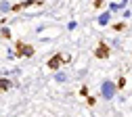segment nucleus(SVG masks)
I'll return each mask as SVG.
<instances>
[{
	"label": "nucleus",
	"mask_w": 132,
	"mask_h": 117,
	"mask_svg": "<svg viewBox=\"0 0 132 117\" xmlns=\"http://www.w3.org/2000/svg\"><path fill=\"white\" fill-rule=\"evenodd\" d=\"M115 94H118V84L111 82V79H105V82L101 84V96H103L105 100H113Z\"/></svg>",
	"instance_id": "obj_1"
},
{
	"label": "nucleus",
	"mask_w": 132,
	"mask_h": 117,
	"mask_svg": "<svg viewBox=\"0 0 132 117\" xmlns=\"http://www.w3.org/2000/svg\"><path fill=\"white\" fill-rule=\"evenodd\" d=\"M94 57H96V59H107V57H109V46H107L105 42H98V46H96V50H94Z\"/></svg>",
	"instance_id": "obj_2"
},
{
	"label": "nucleus",
	"mask_w": 132,
	"mask_h": 117,
	"mask_svg": "<svg viewBox=\"0 0 132 117\" xmlns=\"http://www.w3.org/2000/svg\"><path fill=\"white\" fill-rule=\"evenodd\" d=\"M38 4H40L38 0H25V2H19V4H13V6H11V11H13V13H19V11L27 8V6H38Z\"/></svg>",
	"instance_id": "obj_3"
},
{
	"label": "nucleus",
	"mask_w": 132,
	"mask_h": 117,
	"mask_svg": "<svg viewBox=\"0 0 132 117\" xmlns=\"http://www.w3.org/2000/svg\"><path fill=\"white\" fill-rule=\"evenodd\" d=\"M17 52H19V57H31L34 55V48L23 44V42H17Z\"/></svg>",
	"instance_id": "obj_4"
},
{
	"label": "nucleus",
	"mask_w": 132,
	"mask_h": 117,
	"mask_svg": "<svg viewBox=\"0 0 132 117\" xmlns=\"http://www.w3.org/2000/svg\"><path fill=\"white\" fill-rule=\"evenodd\" d=\"M61 63H63V57H61V55H55V57H53L51 61H48V69H53V71H57Z\"/></svg>",
	"instance_id": "obj_5"
},
{
	"label": "nucleus",
	"mask_w": 132,
	"mask_h": 117,
	"mask_svg": "<svg viewBox=\"0 0 132 117\" xmlns=\"http://www.w3.org/2000/svg\"><path fill=\"white\" fill-rule=\"evenodd\" d=\"M96 21H98V25H103V27H105V25H109V21H111V13H109V11L101 13V15H98V19H96Z\"/></svg>",
	"instance_id": "obj_6"
},
{
	"label": "nucleus",
	"mask_w": 132,
	"mask_h": 117,
	"mask_svg": "<svg viewBox=\"0 0 132 117\" xmlns=\"http://www.w3.org/2000/svg\"><path fill=\"white\" fill-rule=\"evenodd\" d=\"M9 88H11V79L2 75V77H0V92H6Z\"/></svg>",
	"instance_id": "obj_7"
},
{
	"label": "nucleus",
	"mask_w": 132,
	"mask_h": 117,
	"mask_svg": "<svg viewBox=\"0 0 132 117\" xmlns=\"http://www.w3.org/2000/svg\"><path fill=\"white\" fill-rule=\"evenodd\" d=\"M55 82L57 84H65L67 82V73L65 71H55Z\"/></svg>",
	"instance_id": "obj_8"
},
{
	"label": "nucleus",
	"mask_w": 132,
	"mask_h": 117,
	"mask_svg": "<svg viewBox=\"0 0 132 117\" xmlns=\"http://www.w3.org/2000/svg\"><path fill=\"white\" fill-rule=\"evenodd\" d=\"M11 2H9V0H2V2H0V13H11Z\"/></svg>",
	"instance_id": "obj_9"
},
{
	"label": "nucleus",
	"mask_w": 132,
	"mask_h": 117,
	"mask_svg": "<svg viewBox=\"0 0 132 117\" xmlns=\"http://www.w3.org/2000/svg\"><path fill=\"white\" fill-rule=\"evenodd\" d=\"M0 36H2V38H4V40H11V29H9V27H6V25H4V27H2V29H0Z\"/></svg>",
	"instance_id": "obj_10"
},
{
	"label": "nucleus",
	"mask_w": 132,
	"mask_h": 117,
	"mask_svg": "<svg viewBox=\"0 0 132 117\" xmlns=\"http://www.w3.org/2000/svg\"><path fill=\"white\" fill-rule=\"evenodd\" d=\"M124 27H126V25H124L122 21H120V23H115V25H113V29H115V31H122Z\"/></svg>",
	"instance_id": "obj_11"
},
{
	"label": "nucleus",
	"mask_w": 132,
	"mask_h": 117,
	"mask_svg": "<svg viewBox=\"0 0 132 117\" xmlns=\"http://www.w3.org/2000/svg\"><path fill=\"white\" fill-rule=\"evenodd\" d=\"M124 86H126V77H120V79H118V90L124 88Z\"/></svg>",
	"instance_id": "obj_12"
},
{
	"label": "nucleus",
	"mask_w": 132,
	"mask_h": 117,
	"mask_svg": "<svg viewBox=\"0 0 132 117\" xmlns=\"http://www.w3.org/2000/svg\"><path fill=\"white\" fill-rule=\"evenodd\" d=\"M76 27H78V23H76V21H69V23H67V29H69V31H73Z\"/></svg>",
	"instance_id": "obj_13"
},
{
	"label": "nucleus",
	"mask_w": 132,
	"mask_h": 117,
	"mask_svg": "<svg viewBox=\"0 0 132 117\" xmlns=\"http://www.w3.org/2000/svg\"><path fill=\"white\" fill-rule=\"evenodd\" d=\"M80 94H82V96H88V88H86V86H82V90H80Z\"/></svg>",
	"instance_id": "obj_14"
}]
</instances>
